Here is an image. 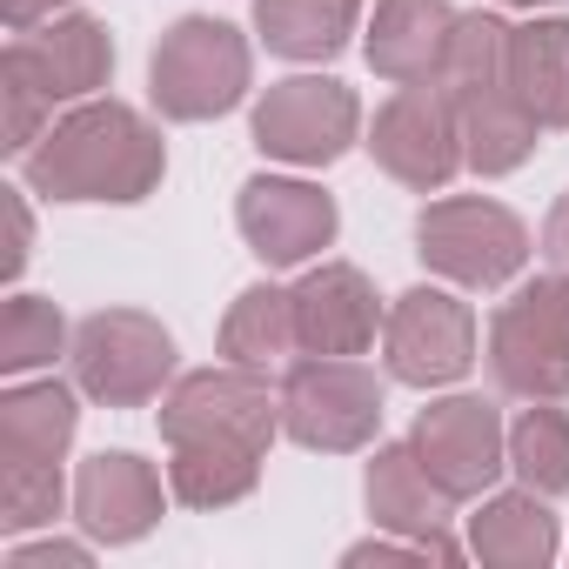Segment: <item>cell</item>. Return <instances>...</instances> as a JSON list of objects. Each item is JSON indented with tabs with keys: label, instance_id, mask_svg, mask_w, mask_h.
Instances as JSON below:
<instances>
[{
	"label": "cell",
	"instance_id": "6da1fadb",
	"mask_svg": "<svg viewBox=\"0 0 569 569\" xmlns=\"http://www.w3.org/2000/svg\"><path fill=\"white\" fill-rule=\"evenodd\" d=\"M21 168H28V188L54 194V201H141V194H154L168 148L134 108L88 101L68 121H54L28 148Z\"/></svg>",
	"mask_w": 569,
	"mask_h": 569
},
{
	"label": "cell",
	"instance_id": "7a4b0ae2",
	"mask_svg": "<svg viewBox=\"0 0 569 569\" xmlns=\"http://www.w3.org/2000/svg\"><path fill=\"white\" fill-rule=\"evenodd\" d=\"M148 94L168 121H214L248 94V41L228 21H174L148 61Z\"/></svg>",
	"mask_w": 569,
	"mask_h": 569
},
{
	"label": "cell",
	"instance_id": "3957f363",
	"mask_svg": "<svg viewBox=\"0 0 569 569\" xmlns=\"http://www.w3.org/2000/svg\"><path fill=\"white\" fill-rule=\"evenodd\" d=\"M489 369L522 402L569 396V274H542V281H529L516 302L496 309Z\"/></svg>",
	"mask_w": 569,
	"mask_h": 569
},
{
	"label": "cell",
	"instance_id": "277c9868",
	"mask_svg": "<svg viewBox=\"0 0 569 569\" xmlns=\"http://www.w3.org/2000/svg\"><path fill=\"white\" fill-rule=\"evenodd\" d=\"M416 254L462 281V289H502V281L529 261V228L502 208V201H482V194H456V201H436L422 208L416 221Z\"/></svg>",
	"mask_w": 569,
	"mask_h": 569
},
{
	"label": "cell",
	"instance_id": "5b68a950",
	"mask_svg": "<svg viewBox=\"0 0 569 569\" xmlns=\"http://www.w3.org/2000/svg\"><path fill=\"white\" fill-rule=\"evenodd\" d=\"M281 429L302 449H362L382 429V382L349 356H309L281 382Z\"/></svg>",
	"mask_w": 569,
	"mask_h": 569
},
{
	"label": "cell",
	"instance_id": "8992f818",
	"mask_svg": "<svg viewBox=\"0 0 569 569\" xmlns=\"http://www.w3.org/2000/svg\"><path fill=\"white\" fill-rule=\"evenodd\" d=\"M174 369V336L141 309H101L74 329V382L108 409H141Z\"/></svg>",
	"mask_w": 569,
	"mask_h": 569
},
{
	"label": "cell",
	"instance_id": "52a82bcc",
	"mask_svg": "<svg viewBox=\"0 0 569 569\" xmlns=\"http://www.w3.org/2000/svg\"><path fill=\"white\" fill-rule=\"evenodd\" d=\"M274 429H281V396H268V382L241 362L201 369V376L174 382V396L161 402V436L174 449L181 442H241V449L268 456Z\"/></svg>",
	"mask_w": 569,
	"mask_h": 569
},
{
	"label": "cell",
	"instance_id": "ba28073f",
	"mask_svg": "<svg viewBox=\"0 0 569 569\" xmlns=\"http://www.w3.org/2000/svg\"><path fill=\"white\" fill-rule=\"evenodd\" d=\"M356 128H362V108L329 74L274 81L254 108V148L274 161H296V168H329L336 154H349Z\"/></svg>",
	"mask_w": 569,
	"mask_h": 569
},
{
	"label": "cell",
	"instance_id": "9c48e42d",
	"mask_svg": "<svg viewBox=\"0 0 569 569\" xmlns=\"http://www.w3.org/2000/svg\"><path fill=\"white\" fill-rule=\"evenodd\" d=\"M369 154L402 181V188H442L456 168H462V128H456V101L436 88V81H416L402 88L382 114H376V134H369Z\"/></svg>",
	"mask_w": 569,
	"mask_h": 569
},
{
	"label": "cell",
	"instance_id": "30bf717a",
	"mask_svg": "<svg viewBox=\"0 0 569 569\" xmlns=\"http://www.w3.org/2000/svg\"><path fill=\"white\" fill-rule=\"evenodd\" d=\"M382 342H389V376L396 382L436 389V382L469 376V362H476V316L456 296H442V289H409V296H396V309L382 322Z\"/></svg>",
	"mask_w": 569,
	"mask_h": 569
},
{
	"label": "cell",
	"instance_id": "8fae6325",
	"mask_svg": "<svg viewBox=\"0 0 569 569\" xmlns=\"http://www.w3.org/2000/svg\"><path fill=\"white\" fill-rule=\"evenodd\" d=\"M0 74H14L21 88H34L48 108L54 101H81V94H94L114 74V41L88 14H54L48 28H21L8 41Z\"/></svg>",
	"mask_w": 569,
	"mask_h": 569
},
{
	"label": "cell",
	"instance_id": "7c38bea8",
	"mask_svg": "<svg viewBox=\"0 0 569 569\" xmlns=\"http://www.w3.org/2000/svg\"><path fill=\"white\" fill-rule=\"evenodd\" d=\"M409 442H416L422 469H429L456 502H462V496H482V489L496 482V469L509 462V436H502V422H496V409H489L482 396H449V402L422 409Z\"/></svg>",
	"mask_w": 569,
	"mask_h": 569
},
{
	"label": "cell",
	"instance_id": "4fadbf2b",
	"mask_svg": "<svg viewBox=\"0 0 569 569\" xmlns=\"http://www.w3.org/2000/svg\"><path fill=\"white\" fill-rule=\"evenodd\" d=\"M234 221L248 234V248L268 261V268H296L309 254H322L336 241V201L309 181H274V174H254L234 201Z\"/></svg>",
	"mask_w": 569,
	"mask_h": 569
},
{
	"label": "cell",
	"instance_id": "5bb4252c",
	"mask_svg": "<svg viewBox=\"0 0 569 569\" xmlns=\"http://www.w3.org/2000/svg\"><path fill=\"white\" fill-rule=\"evenodd\" d=\"M449 502H456V496L422 469L416 442H389V449H376V462H369V516H376L382 529L409 536V542H429L436 562H456V556H462V549L442 536Z\"/></svg>",
	"mask_w": 569,
	"mask_h": 569
},
{
	"label": "cell",
	"instance_id": "9a60e30c",
	"mask_svg": "<svg viewBox=\"0 0 569 569\" xmlns=\"http://www.w3.org/2000/svg\"><path fill=\"white\" fill-rule=\"evenodd\" d=\"M376 322H382L376 289L349 261H322L296 289V342L309 356H362L376 342Z\"/></svg>",
	"mask_w": 569,
	"mask_h": 569
},
{
	"label": "cell",
	"instance_id": "2e32d148",
	"mask_svg": "<svg viewBox=\"0 0 569 569\" xmlns=\"http://www.w3.org/2000/svg\"><path fill=\"white\" fill-rule=\"evenodd\" d=\"M74 516L88 536L101 542H134L161 522V476L128 456V449H101L94 462H81V482H74Z\"/></svg>",
	"mask_w": 569,
	"mask_h": 569
},
{
	"label": "cell",
	"instance_id": "e0dca14e",
	"mask_svg": "<svg viewBox=\"0 0 569 569\" xmlns=\"http://www.w3.org/2000/svg\"><path fill=\"white\" fill-rule=\"evenodd\" d=\"M456 34L449 0H376V28H369V68L382 81H436L442 48Z\"/></svg>",
	"mask_w": 569,
	"mask_h": 569
},
{
	"label": "cell",
	"instance_id": "ac0fdd59",
	"mask_svg": "<svg viewBox=\"0 0 569 569\" xmlns=\"http://www.w3.org/2000/svg\"><path fill=\"white\" fill-rule=\"evenodd\" d=\"M509 94L536 128H569V21H529L509 28Z\"/></svg>",
	"mask_w": 569,
	"mask_h": 569
},
{
	"label": "cell",
	"instance_id": "d6986e66",
	"mask_svg": "<svg viewBox=\"0 0 569 569\" xmlns=\"http://www.w3.org/2000/svg\"><path fill=\"white\" fill-rule=\"evenodd\" d=\"M449 101H456V128H462V161L476 174H509V168L529 161L536 121L522 114V101L509 94V81H482V88H462Z\"/></svg>",
	"mask_w": 569,
	"mask_h": 569
},
{
	"label": "cell",
	"instance_id": "ffe728a7",
	"mask_svg": "<svg viewBox=\"0 0 569 569\" xmlns=\"http://www.w3.org/2000/svg\"><path fill=\"white\" fill-rule=\"evenodd\" d=\"M469 549L489 562V569H542L556 556V516L536 489H509V496H489L476 516H469Z\"/></svg>",
	"mask_w": 569,
	"mask_h": 569
},
{
	"label": "cell",
	"instance_id": "44dd1931",
	"mask_svg": "<svg viewBox=\"0 0 569 569\" xmlns=\"http://www.w3.org/2000/svg\"><path fill=\"white\" fill-rule=\"evenodd\" d=\"M74 396L61 382H28L0 396V462H61L74 442Z\"/></svg>",
	"mask_w": 569,
	"mask_h": 569
},
{
	"label": "cell",
	"instance_id": "7402d4cb",
	"mask_svg": "<svg viewBox=\"0 0 569 569\" xmlns=\"http://www.w3.org/2000/svg\"><path fill=\"white\" fill-rule=\"evenodd\" d=\"M254 28L289 61H329L356 34V0H254Z\"/></svg>",
	"mask_w": 569,
	"mask_h": 569
},
{
	"label": "cell",
	"instance_id": "603a6c76",
	"mask_svg": "<svg viewBox=\"0 0 569 569\" xmlns=\"http://www.w3.org/2000/svg\"><path fill=\"white\" fill-rule=\"evenodd\" d=\"M289 349H302L296 342V296L268 289V281L241 289L234 309H228V322H221V356L241 362V369H268V362H281Z\"/></svg>",
	"mask_w": 569,
	"mask_h": 569
},
{
	"label": "cell",
	"instance_id": "cb8c5ba5",
	"mask_svg": "<svg viewBox=\"0 0 569 569\" xmlns=\"http://www.w3.org/2000/svg\"><path fill=\"white\" fill-rule=\"evenodd\" d=\"M254 476H261V449H241V442H181L168 469L188 509H228L254 489Z\"/></svg>",
	"mask_w": 569,
	"mask_h": 569
},
{
	"label": "cell",
	"instance_id": "d4e9b609",
	"mask_svg": "<svg viewBox=\"0 0 569 569\" xmlns=\"http://www.w3.org/2000/svg\"><path fill=\"white\" fill-rule=\"evenodd\" d=\"M509 469L522 476V489L562 496L569 489V416L549 409V402L522 409L516 429H509Z\"/></svg>",
	"mask_w": 569,
	"mask_h": 569
},
{
	"label": "cell",
	"instance_id": "484cf974",
	"mask_svg": "<svg viewBox=\"0 0 569 569\" xmlns=\"http://www.w3.org/2000/svg\"><path fill=\"white\" fill-rule=\"evenodd\" d=\"M509 68V28L496 14H462L449 48H442V68H436V88L442 94H462V88H482V81H502Z\"/></svg>",
	"mask_w": 569,
	"mask_h": 569
},
{
	"label": "cell",
	"instance_id": "4316f807",
	"mask_svg": "<svg viewBox=\"0 0 569 569\" xmlns=\"http://www.w3.org/2000/svg\"><path fill=\"white\" fill-rule=\"evenodd\" d=\"M61 342H68V322H61L54 302H41V296H14L8 309H0V369H8V376L54 362Z\"/></svg>",
	"mask_w": 569,
	"mask_h": 569
},
{
	"label": "cell",
	"instance_id": "83f0119b",
	"mask_svg": "<svg viewBox=\"0 0 569 569\" xmlns=\"http://www.w3.org/2000/svg\"><path fill=\"white\" fill-rule=\"evenodd\" d=\"M61 516V462H0V529H41Z\"/></svg>",
	"mask_w": 569,
	"mask_h": 569
},
{
	"label": "cell",
	"instance_id": "f1b7e54d",
	"mask_svg": "<svg viewBox=\"0 0 569 569\" xmlns=\"http://www.w3.org/2000/svg\"><path fill=\"white\" fill-rule=\"evenodd\" d=\"M8 569H88L81 542H41V549H14Z\"/></svg>",
	"mask_w": 569,
	"mask_h": 569
},
{
	"label": "cell",
	"instance_id": "f546056e",
	"mask_svg": "<svg viewBox=\"0 0 569 569\" xmlns=\"http://www.w3.org/2000/svg\"><path fill=\"white\" fill-rule=\"evenodd\" d=\"M8 254H0V274H21L28 268V201H21V188H8Z\"/></svg>",
	"mask_w": 569,
	"mask_h": 569
},
{
	"label": "cell",
	"instance_id": "4dcf8cb0",
	"mask_svg": "<svg viewBox=\"0 0 569 569\" xmlns=\"http://www.w3.org/2000/svg\"><path fill=\"white\" fill-rule=\"evenodd\" d=\"M542 254L569 274V194H562V201L549 208V221H542Z\"/></svg>",
	"mask_w": 569,
	"mask_h": 569
},
{
	"label": "cell",
	"instance_id": "1f68e13d",
	"mask_svg": "<svg viewBox=\"0 0 569 569\" xmlns=\"http://www.w3.org/2000/svg\"><path fill=\"white\" fill-rule=\"evenodd\" d=\"M422 556H436L429 542H409V549H396V542H356L349 549V562H422Z\"/></svg>",
	"mask_w": 569,
	"mask_h": 569
},
{
	"label": "cell",
	"instance_id": "d6a6232c",
	"mask_svg": "<svg viewBox=\"0 0 569 569\" xmlns=\"http://www.w3.org/2000/svg\"><path fill=\"white\" fill-rule=\"evenodd\" d=\"M68 0H0V14H8V28L21 34V28H34L41 14H61Z\"/></svg>",
	"mask_w": 569,
	"mask_h": 569
},
{
	"label": "cell",
	"instance_id": "836d02e7",
	"mask_svg": "<svg viewBox=\"0 0 569 569\" xmlns=\"http://www.w3.org/2000/svg\"><path fill=\"white\" fill-rule=\"evenodd\" d=\"M509 8H556V0H509Z\"/></svg>",
	"mask_w": 569,
	"mask_h": 569
}]
</instances>
